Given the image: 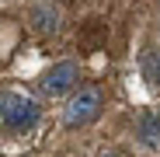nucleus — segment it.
Instances as JSON below:
<instances>
[{"label": "nucleus", "instance_id": "obj_4", "mask_svg": "<svg viewBox=\"0 0 160 157\" xmlns=\"http://www.w3.org/2000/svg\"><path fill=\"white\" fill-rule=\"evenodd\" d=\"M136 140L146 150H160V108H143L136 115Z\"/></svg>", "mask_w": 160, "mask_h": 157}, {"label": "nucleus", "instance_id": "obj_5", "mask_svg": "<svg viewBox=\"0 0 160 157\" xmlns=\"http://www.w3.org/2000/svg\"><path fill=\"white\" fill-rule=\"evenodd\" d=\"M56 21H59V11L52 7V4H42L32 11V24L38 32H56Z\"/></svg>", "mask_w": 160, "mask_h": 157}, {"label": "nucleus", "instance_id": "obj_7", "mask_svg": "<svg viewBox=\"0 0 160 157\" xmlns=\"http://www.w3.org/2000/svg\"><path fill=\"white\" fill-rule=\"evenodd\" d=\"M101 157H118V154H101Z\"/></svg>", "mask_w": 160, "mask_h": 157}, {"label": "nucleus", "instance_id": "obj_3", "mask_svg": "<svg viewBox=\"0 0 160 157\" xmlns=\"http://www.w3.org/2000/svg\"><path fill=\"white\" fill-rule=\"evenodd\" d=\"M77 81H80V66L66 60V63L49 66V70L38 77V91H42V94H49V98H59V94H66Z\"/></svg>", "mask_w": 160, "mask_h": 157}, {"label": "nucleus", "instance_id": "obj_1", "mask_svg": "<svg viewBox=\"0 0 160 157\" xmlns=\"http://www.w3.org/2000/svg\"><path fill=\"white\" fill-rule=\"evenodd\" d=\"M42 108L38 101L24 98V94H14V91H4L0 94V122H4L11 133H24V129H32L38 122Z\"/></svg>", "mask_w": 160, "mask_h": 157}, {"label": "nucleus", "instance_id": "obj_6", "mask_svg": "<svg viewBox=\"0 0 160 157\" xmlns=\"http://www.w3.org/2000/svg\"><path fill=\"white\" fill-rule=\"evenodd\" d=\"M139 70L150 84H160V49H146L139 56Z\"/></svg>", "mask_w": 160, "mask_h": 157}, {"label": "nucleus", "instance_id": "obj_2", "mask_svg": "<svg viewBox=\"0 0 160 157\" xmlns=\"http://www.w3.org/2000/svg\"><path fill=\"white\" fill-rule=\"evenodd\" d=\"M101 91L98 87H80V94H73L70 98V105H66V112H63V122L66 126H87V122H94L98 115H101Z\"/></svg>", "mask_w": 160, "mask_h": 157}]
</instances>
